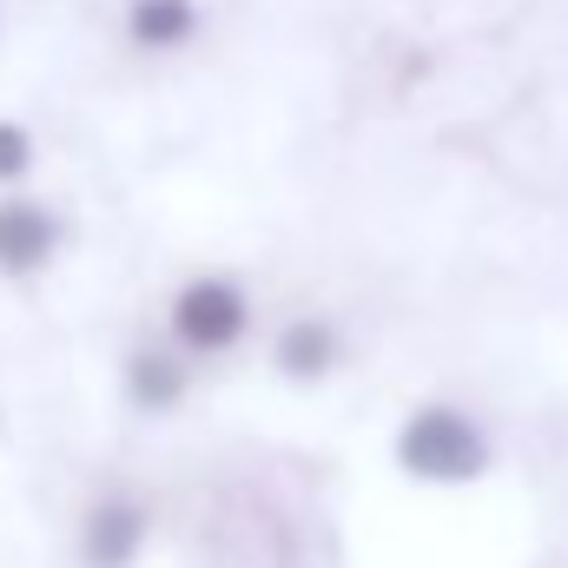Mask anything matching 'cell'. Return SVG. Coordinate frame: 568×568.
<instances>
[{
    "mask_svg": "<svg viewBox=\"0 0 568 568\" xmlns=\"http://www.w3.org/2000/svg\"><path fill=\"white\" fill-rule=\"evenodd\" d=\"M145 542H152V509L133 489H106L80 509V529H73L80 568H140Z\"/></svg>",
    "mask_w": 568,
    "mask_h": 568,
    "instance_id": "3957f363",
    "label": "cell"
},
{
    "mask_svg": "<svg viewBox=\"0 0 568 568\" xmlns=\"http://www.w3.org/2000/svg\"><path fill=\"white\" fill-rule=\"evenodd\" d=\"M272 364H278V377H291V384H324L344 364V337H337L331 317H291L278 337H272Z\"/></svg>",
    "mask_w": 568,
    "mask_h": 568,
    "instance_id": "8992f818",
    "label": "cell"
},
{
    "mask_svg": "<svg viewBox=\"0 0 568 568\" xmlns=\"http://www.w3.org/2000/svg\"><path fill=\"white\" fill-rule=\"evenodd\" d=\"M120 390H126V404L140 417H172L192 397V357L172 351V344H140V351H126Z\"/></svg>",
    "mask_w": 568,
    "mask_h": 568,
    "instance_id": "5b68a950",
    "label": "cell"
},
{
    "mask_svg": "<svg viewBox=\"0 0 568 568\" xmlns=\"http://www.w3.org/2000/svg\"><path fill=\"white\" fill-rule=\"evenodd\" d=\"M199 0H126V40L140 53H185L199 40Z\"/></svg>",
    "mask_w": 568,
    "mask_h": 568,
    "instance_id": "52a82bcc",
    "label": "cell"
},
{
    "mask_svg": "<svg viewBox=\"0 0 568 568\" xmlns=\"http://www.w3.org/2000/svg\"><path fill=\"white\" fill-rule=\"evenodd\" d=\"M67 245V219L33 199V192H7L0 199V278H40Z\"/></svg>",
    "mask_w": 568,
    "mask_h": 568,
    "instance_id": "277c9868",
    "label": "cell"
},
{
    "mask_svg": "<svg viewBox=\"0 0 568 568\" xmlns=\"http://www.w3.org/2000/svg\"><path fill=\"white\" fill-rule=\"evenodd\" d=\"M33 165H40V140H33V126H20V120L0 113V185H7V192L27 185Z\"/></svg>",
    "mask_w": 568,
    "mask_h": 568,
    "instance_id": "ba28073f",
    "label": "cell"
},
{
    "mask_svg": "<svg viewBox=\"0 0 568 568\" xmlns=\"http://www.w3.org/2000/svg\"><path fill=\"white\" fill-rule=\"evenodd\" d=\"M165 337H172V351H185L192 364L239 351V344L252 337V297H245V284L225 278V272L185 278L172 291V304H165Z\"/></svg>",
    "mask_w": 568,
    "mask_h": 568,
    "instance_id": "7a4b0ae2",
    "label": "cell"
},
{
    "mask_svg": "<svg viewBox=\"0 0 568 568\" xmlns=\"http://www.w3.org/2000/svg\"><path fill=\"white\" fill-rule=\"evenodd\" d=\"M489 429L476 424L469 410L456 404H417L404 424H397V469L410 483H429V489H463L489 469Z\"/></svg>",
    "mask_w": 568,
    "mask_h": 568,
    "instance_id": "6da1fadb",
    "label": "cell"
}]
</instances>
